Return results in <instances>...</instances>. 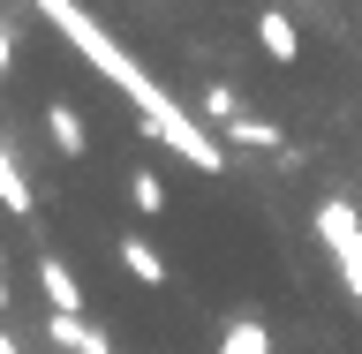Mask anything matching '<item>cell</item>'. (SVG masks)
<instances>
[{
	"instance_id": "277c9868",
	"label": "cell",
	"mask_w": 362,
	"mask_h": 354,
	"mask_svg": "<svg viewBox=\"0 0 362 354\" xmlns=\"http://www.w3.org/2000/svg\"><path fill=\"white\" fill-rule=\"evenodd\" d=\"M45 136H53V151H61V158H83L90 151V129H83V113L68 106V98L45 106Z\"/></svg>"
},
{
	"instance_id": "ba28073f",
	"label": "cell",
	"mask_w": 362,
	"mask_h": 354,
	"mask_svg": "<svg viewBox=\"0 0 362 354\" xmlns=\"http://www.w3.org/2000/svg\"><path fill=\"white\" fill-rule=\"evenodd\" d=\"M257 45H264L272 61H294V53H302V38H294V23L279 16V8H264V16H257Z\"/></svg>"
},
{
	"instance_id": "5bb4252c",
	"label": "cell",
	"mask_w": 362,
	"mask_h": 354,
	"mask_svg": "<svg viewBox=\"0 0 362 354\" xmlns=\"http://www.w3.org/2000/svg\"><path fill=\"white\" fill-rule=\"evenodd\" d=\"M0 354H23V347H16V339H8V332H0Z\"/></svg>"
},
{
	"instance_id": "30bf717a",
	"label": "cell",
	"mask_w": 362,
	"mask_h": 354,
	"mask_svg": "<svg viewBox=\"0 0 362 354\" xmlns=\"http://www.w3.org/2000/svg\"><path fill=\"white\" fill-rule=\"evenodd\" d=\"M226 143H249V151H287V143H279V129H272V121H257V113H242V121L226 129Z\"/></svg>"
},
{
	"instance_id": "2e32d148",
	"label": "cell",
	"mask_w": 362,
	"mask_h": 354,
	"mask_svg": "<svg viewBox=\"0 0 362 354\" xmlns=\"http://www.w3.org/2000/svg\"><path fill=\"white\" fill-rule=\"evenodd\" d=\"M355 166H362V151H355Z\"/></svg>"
},
{
	"instance_id": "9a60e30c",
	"label": "cell",
	"mask_w": 362,
	"mask_h": 354,
	"mask_svg": "<svg viewBox=\"0 0 362 354\" xmlns=\"http://www.w3.org/2000/svg\"><path fill=\"white\" fill-rule=\"evenodd\" d=\"M23 8H38V0H23Z\"/></svg>"
},
{
	"instance_id": "52a82bcc",
	"label": "cell",
	"mask_w": 362,
	"mask_h": 354,
	"mask_svg": "<svg viewBox=\"0 0 362 354\" xmlns=\"http://www.w3.org/2000/svg\"><path fill=\"white\" fill-rule=\"evenodd\" d=\"M121 264H129L136 287H166V256H158L144 234H121Z\"/></svg>"
},
{
	"instance_id": "8992f818",
	"label": "cell",
	"mask_w": 362,
	"mask_h": 354,
	"mask_svg": "<svg viewBox=\"0 0 362 354\" xmlns=\"http://www.w3.org/2000/svg\"><path fill=\"white\" fill-rule=\"evenodd\" d=\"M0 203H8L16 219H30V211H38V189H30V174H23L16 143H0Z\"/></svg>"
},
{
	"instance_id": "6da1fadb",
	"label": "cell",
	"mask_w": 362,
	"mask_h": 354,
	"mask_svg": "<svg viewBox=\"0 0 362 354\" xmlns=\"http://www.w3.org/2000/svg\"><path fill=\"white\" fill-rule=\"evenodd\" d=\"M38 16L53 23V30H61V38L76 45V53H83V61L98 68V76H106V83L121 90V98H129V106H136L144 136H158L166 151H181L189 166H197V174H219V166H226L219 136H204V121H189V113H181L174 98H166V90H158L151 76H144V68H136L129 53H121V45H113V30H98V16H83L76 0H38Z\"/></svg>"
},
{
	"instance_id": "4fadbf2b",
	"label": "cell",
	"mask_w": 362,
	"mask_h": 354,
	"mask_svg": "<svg viewBox=\"0 0 362 354\" xmlns=\"http://www.w3.org/2000/svg\"><path fill=\"white\" fill-rule=\"evenodd\" d=\"M8 61H16V38H8V23H0V76H8Z\"/></svg>"
},
{
	"instance_id": "3957f363",
	"label": "cell",
	"mask_w": 362,
	"mask_h": 354,
	"mask_svg": "<svg viewBox=\"0 0 362 354\" xmlns=\"http://www.w3.org/2000/svg\"><path fill=\"white\" fill-rule=\"evenodd\" d=\"M38 287H45V309L53 317H83V287H76V271L61 256H38Z\"/></svg>"
},
{
	"instance_id": "7c38bea8",
	"label": "cell",
	"mask_w": 362,
	"mask_h": 354,
	"mask_svg": "<svg viewBox=\"0 0 362 354\" xmlns=\"http://www.w3.org/2000/svg\"><path fill=\"white\" fill-rule=\"evenodd\" d=\"M204 121H219V129H234V121H242V90H234V83L204 90Z\"/></svg>"
},
{
	"instance_id": "9c48e42d",
	"label": "cell",
	"mask_w": 362,
	"mask_h": 354,
	"mask_svg": "<svg viewBox=\"0 0 362 354\" xmlns=\"http://www.w3.org/2000/svg\"><path fill=\"white\" fill-rule=\"evenodd\" d=\"M219 354H272V332L257 324V317H234L219 332Z\"/></svg>"
},
{
	"instance_id": "7a4b0ae2",
	"label": "cell",
	"mask_w": 362,
	"mask_h": 354,
	"mask_svg": "<svg viewBox=\"0 0 362 354\" xmlns=\"http://www.w3.org/2000/svg\"><path fill=\"white\" fill-rule=\"evenodd\" d=\"M317 242L332 249V264H339V279H347V294L362 302V211L355 203H317Z\"/></svg>"
},
{
	"instance_id": "8fae6325",
	"label": "cell",
	"mask_w": 362,
	"mask_h": 354,
	"mask_svg": "<svg viewBox=\"0 0 362 354\" xmlns=\"http://www.w3.org/2000/svg\"><path fill=\"white\" fill-rule=\"evenodd\" d=\"M129 203L144 211V219H158V211H166V189H158L151 166H136V174H129Z\"/></svg>"
},
{
	"instance_id": "5b68a950",
	"label": "cell",
	"mask_w": 362,
	"mask_h": 354,
	"mask_svg": "<svg viewBox=\"0 0 362 354\" xmlns=\"http://www.w3.org/2000/svg\"><path fill=\"white\" fill-rule=\"evenodd\" d=\"M45 339L53 347H68V354H113V339L90 324V317H45Z\"/></svg>"
}]
</instances>
